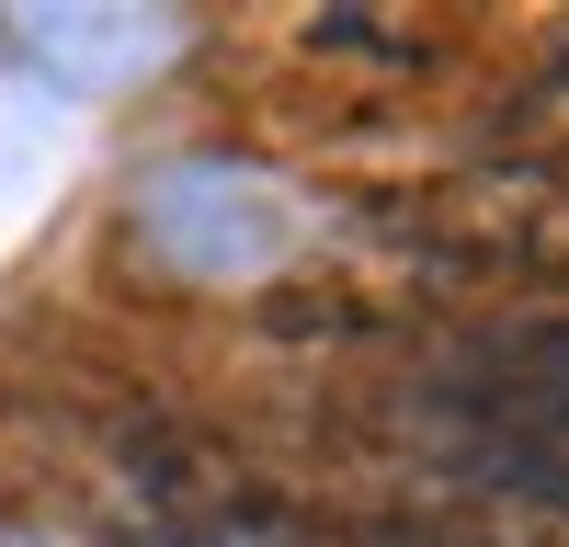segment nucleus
Segmentation results:
<instances>
[{
    "mask_svg": "<svg viewBox=\"0 0 569 547\" xmlns=\"http://www.w3.org/2000/svg\"><path fill=\"white\" fill-rule=\"evenodd\" d=\"M433 547H569V501H525V490H479V514L433 525Z\"/></svg>",
    "mask_w": 569,
    "mask_h": 547,
    "instance_id": "f257e3e1",
    "label": "nucleus"
}]
</instances>
